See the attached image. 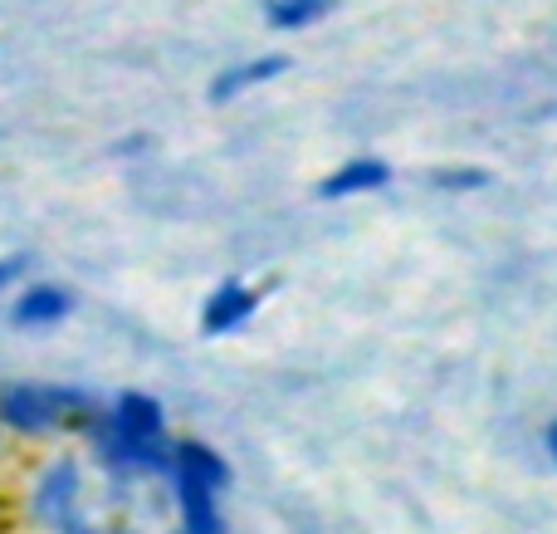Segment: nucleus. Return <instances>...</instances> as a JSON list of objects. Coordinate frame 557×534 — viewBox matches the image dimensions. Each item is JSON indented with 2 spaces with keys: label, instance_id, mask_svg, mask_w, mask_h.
Instances as JSON below:
<instances>
[{
  "label": "nucleus",
  "instance_id": "6",
  "mask_svg": "<svg viewBox=\"0 0 557 534\" xmlns=\"http://www.w3.org/2000/svg\"><path fill=\"white\" fill-rule=\"evenodd\" d=\"M113 432L117 437H162V408L143 392H123L117 398V412H113Z\"/></svg>",
  "mask_w": 557,
  "mask_h": 534
},
{
  "label": "nucleus",
  "instance_id": "12",
  "mask_svg": "<svg viewBox=\"0 0 557 534\" xmlns=\"http://www.w3.org/2000/svg\"><path fill=\"white\" fill-rule=\"evenodd\" d=\"M15 275H20V260H0V290H5Z\"/></svg>",
  "mask_w": 557,
  "mask_h": 534
},
{
  "label": "nucleus",
  "instance_id": "8",
  "mask_svg": "<svg viewBox=\"0 0 557 534\" xmlns=\"http://www.w3.org/2000/svg\"><path fill=\"white\" fill-rule=\"evenodd\" d=\"M176 476H191V481H201V486L221 490L225 481H231V466H225L211 447H201V441H176Z\"/></svg>",
  "mask_w": 557,
  "mask_h": 534
},
{
  "label": "nucleus",
  "instance_id": "14",
  "mask_svg": "<svg viewBox=\"0 0 557 534\" xmlns=\"http://www.w3.org/2000/svg\"><path fill=\"white\" fill-rule=\"evenodd\" d=\"M78 534H88V530H78Z\"/></svg>",
  "mask_w": 557,
  "mask_h": 534
},
{
  "label": "nucleus",
  "instance_id": "2",
  "mask_svg": "<svg viewBox=\"0 0 557 534\" xmlns=\"http://www.w3.org/2000/svg\"><path fill=\"white\" fill-rule=\"evenodd\" d=\"M278 74H288L284 54H260V59H245V64H231L225 74L211 78V104H231V98H240L245 88H260Z\"/></svg>",
  "mask_w": 557,
  "mask_h": 534
},
{
  "label": "nucleus",
  "instance_id": "4",
  "mask_svg": "<svg viewBox=\"0 0 557 534\" xmlns=\"http://www.w3.org/2000/svg\"><path fill=\"white\" fill-rule=\"evenodd\" d=\"M386 182H392V167H386L382 157H357V162L337 167L333 177H323V182H318V196H323V202H333V196L372 192V186H386Z\"/></svg>",
  "mask_w": 557,
  "mask_h": 534
},
{
  "label": "nucleus",
  "instance_id": "13",
  "mask_svg": "<svg viewBox=\"0 0 557 534\" xmlns=\"http://www.w3.org/2000/svg\"><path fill=\"white\" fill-rule=\"evenodd\" d=\"M548 447H553V457H557V422H553V432H548Z\"/></svg>",
  "mask_w": 557,
  "mask_h": 534
},
{
  "label": "nucleus",
  "instance_id": "7",
  "mask_svg": "<svg viewBox=\"0 0 557 534\" xmlns=\"http://www.w3.org/2000/svg\"><path fill=\"white\" fill-rule=\"evenodd\" d=\"M176 500L186 510V534H221V515H215V490L191 476H176Z\"/></svg>",
  "mask_w": 557,
  "mask_h": 534
},
{
  "label": "nucleus",
  "instance_id": "3",
  "mask_svg": "<svg viewBox=\"0 0 557 534\" xmlns=\"http://www.w3.org/2000/svg\"><path fill=\"white\" fill-rule=\"evenodd\" d=\"M78 496V471L74 461H54V466L45 471V481H39L35 490V515L49 520V525H64L69 520V506H74Z\"/></svg>",
  "mask_w": 557,
  "mask_h": 534
},
{
  "label": "nucleus",
  "instance_id": "5",
  "mask_svg": "<svg viewBox=\"0 0 557 534\" xmlns=\"http://www.w3.org/2000/svg\"><path fill=\"white\" fill-rule=\"evenodd\" d=\"M255 314V294L245 290V284H221V290H215V300L206 304V333H231V329H240L245 319H250Z\"/></svg>",
  "mask_w": 557,
  "mask_h": 534
},
{
  "label": "nucleus",
  "instance_id": "9",
  "mask_svg": "<svg viewBox=\"0 0 557 534\" xmlns=\"http://www.w3.org/2000/svg\"><path fill=\"white\" fill-rule=\"evenodd\" d=\"M69 314V294L54 290V284H39V290H25L15 304V324L25 329H39V324H59Z\"/></svg>",
  "mask_w": 557,
  "mask_h": 534
},
{
  "label": "nucleus",
  "instance_id": "11",
  "mask_svg": "<svg viewBox=\"0 0 557 534\" xmlns=\"http://www.w3.org/2000/svg\"><path fill=\"white\" fill-rule=\"evenodd\" d=\"M490 177L474 172V167H460V172H435V186H460V192H470V186H484Z\"/></svg>",
  "mask_w": 557,
  "mask_h": 534
},
{
  "label": "nucleus",
  "instance_id": "10",
  "mask_svg": "<svg viewBox=\"0 0 557 534\" xmlns=\"http://www.w3.org/2000/svg\"><path fill=\"white\" fill-rule=\"evenodd\" d=\"M327 10H333V0H264V15L274 29H304L323 20Z\"/></svg>",
  "mask_w": 557,
  "mask_h": 534
},
{
  "label": "nucleus",
  "instance_id": "1",
  "mask_svg": "<svg viewBox=\"0 0 557 534\" xmlns=\"http://www.w3.org/2000/svg\"><path fill=\"white\" fill-rule=\"evenodd\" d=\"M74 392H54V388H10L0 412L15 432H49L59 417H64V402Z\"/></svg>",
  "mask_w": 557,
  "mask_h": 534
}]
</instances>
